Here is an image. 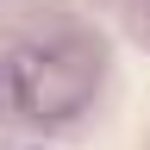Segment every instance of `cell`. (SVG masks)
Masks as SVG:
<instances>
[{
    "mask_svg": "<svg viewBox=\"0 0 150 150\" xmlns=\"http://www.w3.org/2000/svg\"><path fill=\"white\" fill-rule=\"evenodd\" d=\"M6 88H13V106L19 112H38V119H56V112H75L88 100V75L81 69H56V50L50 44H25L13 50L6 63Z\"/></svg>",
    "mask_w": 150,
    "mask_h": 150,
    "instance_id": "1",
    "label": "cell"
}]
</instances>
